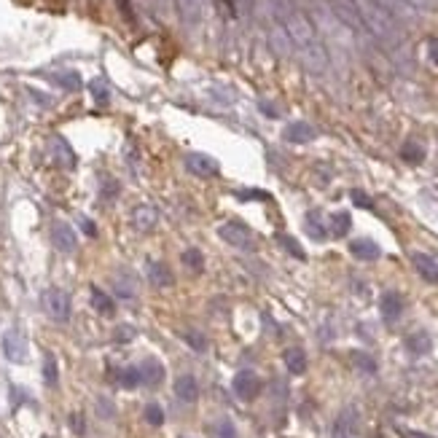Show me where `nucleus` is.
<instances>
[{"label":"nucleus","mask_w":438,"mask_h":438,"mask_svg":"<svg viewBox=\"0 0 438 438\" xmlns=\"http://www.w3.org/2000/svg\"><path fill=\"white\" fill-rule=\"evenodd\" d=\"M119 8H122V14L129 19V22L135 19V17H132V6H129V0H119Z\"/></svg>","instance_id":"4c0bfd02"},{"label":"nucleus","mask_w":438,"mask_h":438,"mask_svg":"<svg viewBox=\"0 0 438 438\" xmlns=\"http://www.w3.org/2000/svg\"><path fill=\"white\" fill-rule=\"evenodd\" d=\"M52 154H54V159H57V164H59V167H65V170H73V167H75V154H73L71 143L65 140V138L54 135L52 138Z\"/></svg>","instance_id":"ddd939ff"},{"label":"nucleus","mask_w":438,"mask_h":438,"mask_svg":"<svg viewBox=\"0 0 438 438\" xmlns=\"http://www.w3.org/2000/svg\"><path fill=\"white\" fill-rule=\"evenodd\" d=\"M145 422L151 425H164V409L159 403H148L145 406Z\"/></svg>","instance_id":"473e14b6"},{"label":"nucleus","mask_w":438,"mask_h":438,"mask_svg":"<svg viewBox=\"0 0 438 438\" xmlns=\"http://www.w3.org/2000/svg\"><path fill=\"white\" fill-rule=\"evenodd\" d=\"M129 333H132V328H119V331H116V339H122V342H126V339H132Z\"/></svg>","instance_id":"ea45409f"},{"label":"nucleus","mask_w":438,"mask_h":438,"mask_svg":"<svg viewBox=\"0 0 438 438\" xmlns=\"http://www.w3.org/2000/svg\"><path fill=\"white\" fill-rule=\"evenodd\" d=\"M352 226V218H350V212H336L331 218V234L333 237H344L347 231H350Z\"/></svg>","instance_id":"bb28decb"},{"label":"nucleus","mask_w":438,"mask_h":438,"mask_svg":"<svg viewBox=\"0 0 438 438\" xmlns=\"http://www.w3.org/2000/svg\"><path fill=\"white\" fill-rule=\"evenodd\" d=\"M428 49H430V57H433V62L438 65V38H430V41H428Z\"/></svg>","instance_id":"58836bf2"},{"label":"nucleus","mask_w":438,"mask_h":438,"mask_svg":"<svg viewBox=\"0 0 438 438\" xmlns=\"http://www.w3.org/2000/svg\"><path fill=\"white\" fill-rule=\"evenodd\" d=\"M379 309H382V317H385L387 323H395V320L403 315V298H401V293H395V291L385 293V296H382V301H379Z\"/></svg>","instance_id":"4468645a"},{"label":"nucleus","mask_w":438,"mask_h":438,"mask_svg":"<svg viewBox=\"0 0 438 438\" xmlns=\"http://www.w3.org/2000/svg\"><path fill=\"white\" fill-rule=\"evenodd\" d=\"M307 234H309L312 240H326V237H328L326 224H323V212L320 210L307 212Z\"/></svg>","instance_id":"aec40b11"},{"label":"nucleus","mask_w":438,"mask_h":438,"mask_svg":"<svg viewBox=\"0 0 438 438\" xmlns=\"http://www.w3.org/2000/svg\"><path fill=\"white\" fill-rule=\"evenodd\" d=\"M210 433L212 438H237V428H234L231 420H218L210 428Z\"/></svg>","instance_id":"cd10ccee"},{"label":"nucleus","mask_w":438,"mask_h":438,"mask_svg":"<svg viewBox=\"0 0 438 438\" xmlns=\"http://www.w3.org/2000/svg\"><path fill=\"white\" fill-rule=\"evenodd\" d=\"M331 8H333V14L342 19L347 27H352V30H366L355 0H331Z\"/></svg>","instance_id":"0eeeda50"},{"label":"nucleus","mask_w":438,"mask_h":438,"mask_svg":"<svg viewBox=\"0 0 438 438\" xmlns=\"http://www.w3.org/2000/svg\"><path fill=\"white\" fill-rule=\"evenodd\" d=\"M52 240L59 253H75V247H78V237L71 224H65V221H57L52 226Z\"/></svg>","instance_id":"6e6552de"},{"label":"nucleus","mask_w":438,"mask_h":438,"mask_svg":"<svg viewBox=\"0 0 438 438\" xmlns=\"http://www.w3.org/2000/svg\"><path fill=\"white\" fill-rule=\"evenodd\" d=\"M277 242H280L291 256H296V258H301L304 261V250H301V245H298L293 237H288V234H277Z\"/></svg>","instance_id":"7c9ffc66"},{"label":"nucleus","mask_w":438,"mask_h":438,"mask_svg":"<svg viewBox=\"0 0 438 438\" xmlns=\"http://www.w3.org/2000/svg\"><path fill=\"white\" fill-rule=\"evenodd\" d=\"M355 3H358V11H360V19H363V27L371 36L377 41H382L385 46L401 43V30H398L395 19L390 17L387 11H382L379 6H374L371 0H355Z\"/></svg>","instance_id":"f03ea898"},{"label":"nucleus","mask_w":438,"mask_h":438,"mask_svg":"<svg viewBox=\"0 0 438 438\" xmlns=\"http://www.w3.org/2000/svg\"><path fill=\"white\" fill-rule=\"evenodd\" d=\"M406 438H430V436H420V433H406Z\"/></svg>","instance_id":"a19ab883"},{"label":"nucleus","mask_w":438,"mask_h":438,"mask_svg":"<svg viewBox=\"0 0 438 438\" xmlns=\"http://www.w3.org/2000/svg\"><path fill=\"white\" fill-rule=\"evenodd\" d=\"M406 3H411L417 8H436L438 6V0H406Z\"/></svg>","instance_id":"c9c22d12"},{"label":"nucleus","mask_w":438,"mask_h":438,"mask_svg":"<svg viewBox=\"0 0 438 438\" xmlns=\"http://www.w3.org/2000/svg\"><path fill=\"white\" fill-rule=\"evenodd\" d=\"M81 226H84V231H87L89 237H97V226H94L89 218H81Z\"/></svg>","instance_id":"e433bc0d"},{"label":"nucleus","mask_w":438,"mask_h":438,"mask_svg":"<svg viewBox=\"0 0 438 438\" xmlns=\"http://www.w3.org/2000/svg\"><path fill=\"white\" fill-rule=\"evenodd\" d=\"M148 280L154 288H170L175 277H173V272H170V266L164 261H151L148 263Z\"/></svg>","instance_id":"dca6fc26"},{"label":"nucleus","mask_w":438,"mask_h":438,"mask_svg":"<svg viewBox=\"0 0 438 438\" xmlns=\"http://www.w3.org/2000/svg\"><path fill=\"white\" fill-rule=\"evenodd\" d=\"M177 11H180V19L186 24H199L202 22V14H205V3L202 0H175Z\"/></svg>","instance_id":"2eb2a0df"},{"label":"nucleus","mask_w":438,"mask_h":438,"mask_svg":"<svg viewBox=\"0 0 438 438\" xmlns=\"http://www.w3.org/2000/svg\"><path fill=\"white\" fill-rule=\"evenodd\" d=\"M52 81L57 87L68 89V92H78L81 89V75L75 71H62V73H52Z\"/></svg>","instance_id":"4be33fe9"},{"label":"nucleus","mask_w":438,"mask_h":438,"mask_svg":"<svg viewBox=\"0 0 438 438\" xmlns=\"http://www.w3.org/2000/svg\"><path fill=\"white\" fill-rule=\"evenodd\" d=\"M138 371H140V382L145 387H159L164 382V366L159 363L156 358H145L138 366Z\"/></svg>","instance_id":"9d476101"},{"label":"nucleus","mask_w":438,"mask_h":438,"mask_svg":"<svg viewBox=\"0 0 438 438\" xmlns=\"http://www.w3.org/2000/svg\"><path fill=\"white\" fill-rule=\"evenodd\" d=\"M183 339H186V342L191 344L194 350H205V347H207V342L202 339V333H196V331H189L186 336H183Z\"/></svg>","instance_id":"72a5a7b5"},{"label":"nucleus","mask_w":438,"mask_h":438,"mask_svg":"<svg viewBox=\"0 0 438 438\" xmlns=\"http://www.w3.org/2000/svg\"><path fill=\"white\" fill-rule=\"evenodd\" d=\"M277 17H280L282 30H285L288 41L296 43L298 49H301L304 62L317 73L326 71L328 57H326V49H323L320 41H317V33H315V27H312V22L304 17L296 6H291L288 0H280V3H277Z\"/></svg>","instance_id":"f257e3e1"},{"label":"nucleus","mask_w":438,"mask_h":438,"mask_svg":"<svg viewBox=\"0 0 438 438\" xmlns=\"http://www.w3.org/2000/svg\"><path fill=\"white\" fill-rule=\"evenodd\" d=\"M350 253L358 261H377L382 256V250L374 240H355V242H350Z\"/></svg>","instance_id":"f3484780"},{"label":"nucleus","mask_w":438,"mask_h":438,"mask_svg":"<svg viewBox=\"0 0 438 438\" xmlns=\"http://www.w3.org/2000/svg\"><path fill=\"white\" fill-rule=\"evenodd\" d=\"M183 164H186V170L194 173V175L199 177H212L218 173V161L207 154H189V156L183 159Z\"/></svg>","instance_id":"1a4fd4ad"},{"label":"nucleus","mask_w":438,"mask_h":438,"mask_svg":"<svg viewBox=\"0 0 438 438\" xmlns=\"http://www.w3.org/2000/svg\"><path fill=\"white\" fill-rule=\"evenodd\" d=\"M3 352L11 363H24L27 360V352H30V344H27V336L19 331V328H11L3 336Z\"/></svg>","instance_id":"39448f33"},{"label":"nucleus","mask_w":438,"mask_h":438,"mask_svg":"<svg viewBox=\"0 0 438 438\" xmlns=\"http://www.w3.org/2000/svg\"><path fill=\"white\" fill-rule=\"evenodd\" d=\"M411 263H414V269H417L428 282H438L436 258H430V256H425V253H414V256H411Z\"/></svg>","instance_id":"6ab92c4d"},{"label":"nucleus","mask_w":438,"mask_h":438,"mask_svg":"<svg viewBox=\"0 0 438 438\" xmlns=\"http://www.w3.org/2000/svg\"><path fill=\"white\" fill-rule=\"evenodd\" d=\"M92 307L100 312V315H113L116 312V304H113V298L103 293L100 288H92Z\"/></svg>","instance_id":"5701e85b"},{"label":"nucleus","mask_w":438,"mask_h":438,"mask_svg":"<svg viewBox=\"0 0 438 438\" xmlns=\"http://www.w3.org/2000/svg\"><path fill=\"white\" fill-rule=\"evenodd\" d=\"M333 438H347V436H344V433H342V430H336V436H333Z\"/></svg>","instance_id":"79ce46f5"},{"label":"nucleus","mask_w":438,"mask_h":438,"mask_svg":"<svg viewBox=\"0 0 438 438\" xmlns=\"http://www.w3.org/2000/svg\"><path fill=\"white\" fill-rule=\"evenodd\" d=\"M43 309L52 320L65 323L71 317V296L62 288H46L43 291Z\"/></svg>","instance_id":"7ed1b4c3"},{"label":"nucleus","mask_w":438,"mask_h":438,"mask_svg":"<svg viewBox=\"0 0 438 438\" xmlns=\"http://www.w3.org/2000/svg\"><path fill=\"white\" fill-rule=\"evenodd\" d=\"M116 382L126 390H135V387L140 385V371L138 366H129V368H122V371H116Z\"/></svg>","instance_id":"393cba45"},{"label":"nucleus","mask_w":438,"mask_h":438,"mask_svg":"<svg viewBox=\"0 0 438 438\" xmlns=\"http://www.w3.org/2000/svg\"><path fill=\"white\" fill-rule=\"evenodd\" d=\"M89 89H92V97L100 103V105H105L108 97H110V92H108V84L103 81V78H94L92 84H89Z\"/></svg>","instance_id":"c85d7f7f"},{"label":"nucleus","mask_w":438,"mask_h":438,"mask_svg":"<svg viewBox=\"0 0 438 438\" xmlns=\"http://www.w3.org/2000/svg\"><path fill=\"white\" fill-rule=\"evenodd\" d=\"M401 156L406 159V161H414V164H417V161L425 159V151H422L417 143H406V145H403V151H401Z\"/></svg>","instance_id":"2f4dec72"},{"label":"nucleus","mask_w":438,"mask_h":438,"mask_svg":"<svg viewBox=\"0 0 438 438\" xmlns=\"http://www.w3.org/2000/svg\"><path fill=\"white\" fill-rule=\"evenodd\" d=\"M352 202H355L358 207H363V210H371V207H374V202H371L363 191H352Z\"/></svg>","instance_id":"f704fd0d"},{"label":"nucleus","mask_w":438,"mask_h":438,"mask_svg":"<svg viewBox=\"0 0 438 438\" xmlns=\"http://www.w3.org/2000/svg\"><path fill=\"white\" fill-rule=\"evenodd\" d=\"M285 366L291 374H304L307 371V355L298 350V347H291V350H285Z\"/></svg>","instance_id":"412c9836"},{"label":"nucleus","mask_w":438,"mask_h":438,"mask_svg":"<svg viewBox=\"0 0 438 438\" xmlns=\"http://www.w3.org/2000/svg\"><path fill=\"white\" fill-rule=\"evenodd\" d=\"M406 347L414 355H425V352H430V336L428 333H414V336L406 339Z\"/></svg>","instance_id":"a878e982"},{"label":"nucleus","mask_w":438,"mask_h":438,"mask_svg":"<svg viewBox=\"0 0 438 438\" xmlns=\"http://www.w3.org/2000/svg\"><path fill=\"white\" fill-rule=\"evenodd\" d=\"M234 393H237V398L240 401H253V398H258V393H261V379H258V374H253V371H240L237 377H234Z\"/></svg>","instance_id":"423d86ee"},{"label":"nucleus","mask_w":438,"mask_h":438,"mask_svg":"<svg viewBox=\"0 0 438 438\" xmlns=\"http://www.w3.org/2000/svg\"><path fill=\"white\" fill-rule=\"evenodd\" d=\"M156 221H159V212L154 205H138L132 210V226L138 228V231H151V228L156 226Z\"/></svg>","instance_id":"f8f14e48"},{"label":"nucleus","mask_w":438,"mask_h":438,"mask_svg":"<svg viewBox=\"0 0 438 438\" xmlns=\"http://www.w3.org/2000/svg\"><path fill=\"white\" fill-rule=\"evenodd\" d=\"M317 138V129L307 122H293L285 126V140L288 143H312Z\"/></svg>","instance_id":"9b49d317"},{"label":"nucleus","mask_w":438,"mask_h":438,"mask_svg":"<svg viewBox=\"0 0 438 438\" xmlns=\"http://www.w3.org/2000/svg\"><path fill=\"white\" fill-rule=\"evenodd\" d=\"M183 263H186L189 269H194V272H202V266H205V258H202V250H196V247H191V250H186V253H183Z\"/></svg>","instance_id":"c756f323"},{"label":"nucleus","mask_w":438,"mask_h":438,"mask_svg":"<svg viewBox=\"0 0 438 438\" xmlns=\"http://www.w3.org/2000/svg\"><path fill=\"white\" fill-rule=\"evenodd\" d=\"M43 382L49 387H57V382H59V368H57V358L52 352L43 355Z\"/></svg>","instance_id":"b1692460"},{"label":"nucleus","mask_w":438,"mask_h":438,"mask_svg":"<svg viewBox=\"0 0 438 438\" xmlns=\"http://www.w3.org/2000/svg\"><path fill=\"white\" fill-rule=\"evenodd\" d=\"M175 395L186 403H194L199 398V385H196V379L191 374H180L175 379Z\"/></svg>","instance_id":"a211bd4d"},{"label":"nucleus","mask_w":438,"mask_h":438,"mask_svg":"<svg viewBox=\"0 0 438 438\" xmlns=\"http://www.w3.org/2000/svg\"><path fill=\"white\" fill-rule=\"evenodd\" d=\"M218 237L228 242V245L240 247V250H253V234H250V228L245 224H240V221H228L224 226L218 228Z\"/></svg>","instance_id":"20e7f679"}]
</instances>
